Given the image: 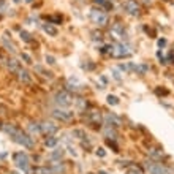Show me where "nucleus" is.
Listing matches in <instances>:
<instances>
[{
    "mask_svg": "<svg viewBox=\"0 0 174 174\" xmlns=\"http://www.w3.org/2000/svg\"><path fill=\"white\" fill-rule=\"evenodd\" d=\"M54 102H56V105L59 108H67V106H70L73 103V95L70 92H67V90H60V92L56 93Z\"/></svg>",
    "mask_w": 174,
    "mask_h": 174,
    "instance_id": "obj_4",
    "label": "nucleus"
},
{
    "mask_svg": "<svg viewBox=\"0 0 174 174\" xmlns=\"http://www.w3.org/2000/svg\"><path fill=\"white\" fill-rule=\"evenodd\" d=\"M21 38H22L24 41H26V43H29V41L32 40V38H30V33H27V32H24V30L21 32Z\"/></svg>",
    "mask_w": 174,
    "mask_h": 174,
    "instance_id": "obj_27",
    "label": "nucleus"
},
{
    "mask_svg": "<svg viewBox=\"0 0 174 174\" xmlns=\"http://www.w3.org/2000/svg\"><path fill=\"white\" fill-rule=\"evenodd\" d=\"M3 132L8 133V135L13 138L14 142H17V144L24 146V147H27V149H32V147H33V139H32L27 133H24L21 128L11 125V123H5V125H3Z\"/></svg>",
    "mask_w": 174,
    "mask_h": 174,
    "instance_id": "obj_1",
    "label": "nucleus"
},
{
    "mask_svg": "<svg viewBox=\"0 0 174 174\" xmlns=\"http://www.w3.org/2000/svg\"><path fill=\"white\" fill-rule=\"evenodd\" d=\"M57 130H59V127L54 122H43L41 123V132L46 133V135H54Z\"/></svg>",
    "mask_w": 174,
    "mask_h": 174,
    "instance_id": "obj_10",
    "label": "nucleus"
},
{
    "mask_svg": "<svg viewBox=\"0 0 174 174\" xmlns=\"http://www.w3.org/2000/svg\"><path fill=\"white\" fill-rule=\"evenodd\" d=\"M133 71H136L138 74H146V73L149 71V67H147L146 63H141V65H135Z\"/></svg>",
    "mask_w": 174,
    "mask_h": 174,
    "instance_id": "obj_19",
    "label": "nucleus"
},
{
    "mask_svg": "<svg viewBox=\"0 0 174 174\" xmlns=\"http://www.w3.org/2000/svg\"><path fill=\"white\" fill-rule=\"evenodd\" d=\"M2 41H3V44H5V47L8 49L10 52H16V46L11 43V40H8V37H2Z\"/></svg>",
    "mask_w": 174,
    "mask_h": 174,
    "instance_id": "obj_17",
    "label": "nucleus"
},
{
    "mask_svg": "<svg viewBox=\"0 0 174 174\" xmlns=\"http://www.w3.org/2000/svg\"><path fill=\"white\" fill-rule=\"evenodd\" d=\"M26 2H29V3H30V2H32V0H26Z\"/></svg>",
    "mask_w": 174,
    "mask_h": 174,
    "instance_id": "obj_35",
    "label": "nucleus"
},
{
    "mask_svg": "<svg viewBox=\"0 0 174 174\" xmlns=\"http://www.w3.org/2000/svg\"><path fill=\"white\" fill-rule=\"evenodd\" d=\"M11 174H17V172H14V171H13V172H11Z\"/></svg>",
    "mask_w": 174,
    "mask_h": 174,
    "instance_id": "obj_36",
    "label": "nucleus"
},
{
    "mask_svg": "<svg viewBox=\"0 0 174 174\" xmlns=\"http://www.w3.org/2000/svg\"><path fill=\"white\" fill-rule=\"evenodd\" d=\"M13 160H14L16 166L21 168L22 171H27L29 166H30V160H29V155L26 152H16L13 155Z\"/></svg>",
    "mask_w": 174,
    "mask_h": 174,
    "instance_id": "obj_5",
    "label": "nucleus"
},
{
    "mask_svg": "<svg viewBox=\"0 0 174 174\" xmlns=\"http://www.w3.org/2000/svg\"><path fill=\"white\" fill-rule=\"evenodd\" d=\"M103 133H105V136H106V138H109V139H112V141H116V139H117V133H116V130H114V128H111V127H105Z\"/></svg>",
    "mask_w": 174,
    "mask_h": 174,
    "instance_id": "obj_14",
    "label": "nucleus"
},
{
    "mask_svg": "<svg viewBox=\"0 0 174 174\" xmlns=\"http://www.w3.org/2000/svg\"><path fill=\"white\" fill-rule=\"evenodd\" d=\"M130 54H132V47L127 43H116V44H112V49H111V56L112 57L120 59V57H127Z\"/></svg>",
    "mask_w": 174,
    "mask_h": 174,
    "instance_id": "obj_3",
    "label": "nucleus"
},
{
    "mask_svg": "<svg viewBox=\"0 0 174 174\" xmlns=\"http://www.w3.org/2000/svg\"><path fill=\"white\" fill-rule=\"evenodd\" d=\"M95 3L97 5H102V7H105V8H111L112 5L108 2V0H95Z\"/></svg>",
    "mask_w": 174,
    "mask_h": 174,
    "instance_id": "obj_25",
    "label": "nucleus"
},
{
    "mask_svg": "<svg viewBox=\"0 0 174 174\" xmlns=\"http://www.w3.org/2000/svg\"><path fill=\"white\" fill-rule=\"evenodd\" d=\"M146 168H147L149 174H168V169L162 163H158V162H152V160L147 162Z\"/></svg>",
    "mask_w": 174,
    "mask_h": 174,
    "instance_id": "obj_8",
    "label": "nucleus"
},
{
    "mask_svg": "<svg viewBox=\"0 0 174 174\" xmlns=\"http://www.w3.org/2000/svg\"><path fill=\"white\" fill-rule=\"evenodd\" d=\"M112 73H114V78H116V79H120V74L117 73V70H114Z\"/></svg>",
    "mask_w": 174,
    "mask_h": 174,
    "instance_id": "obj_32",
    "label": "nucleus"
},
{
    "mask_svg": "<svg viewBox=\"0 0 174 174\" xmlns=\"http://www.w3.org/2000/svg\"><path fill=\"white\" fill-rule=\"evenodd\" d=\"M165 44H166V40H165V38L158 40V46H160V47H162V46H165Z\"/></svg>",
    "mask_w": 174,
    "mask_h": 174,
    "instance_id": "obj_31",
    "label": "nucleus"
},
{
    "mask_svg": "<svg viewBox=\"0 0 174 174\" xmlns=\"http://www.w3.org/2000/svg\"><path fill=\"white\" fill-rule=\"evenodd\" d=\"M98 174H108L106 171H98Z\"/></svg>",
    "mask_w": 174,
    "mask_h": 174,
    "instance_id": "obj_34",
    "label": "nucleus"
},
{
    "mask_svg": "<svg viewBox=\"0 0 174 174\" xmlns=\"http://www.w3.org/2000/svg\"><path fill=\"white\" fill-rule=\"evenodd\" d=\"M17 78H19V81L21 82H26V84H29L32 79H30V74H29V71L26 70V68H19L17 71Z\"/></svg>",
    "mask_w": 174,
    "mask_h": 174,
    "instance_id": "obj_12",
    "label": "nucleus"
},
{
    "mask_svg": "<svg viewBox=\"0 0 174 174\" xmlns=\"http://www.w3.org/2000/svg\"><path fill=\"white\" fill-rule=\"evenodd\" d=\"M43 30H44L46 33H49L51 37H56V35H57V29H56L54 26H51V24H43Z\"/></svg>",
    "mask_w": 174,
    "mask_h": 174,
    "instance_id": "obj_15",
    "label": "nucleus"
},
{
    "mask_svg": "<svg viewBox=\"0 0 174 174\" xmlns=\"http://www.w3.org/2000/svg\"><path fill=\"white\" fill-rule=\"evenodd\" d=\"M89 116H90V119L97 123V122H100L102 120V117H100V114H98V112H95V111H92V112H89Z\"/></svg>",
    "mask_w": 174,
    "mask_h": 174,
    "instance_id": "obj_23",
    "label": "nucleus"
},
{
    "mask_svg": "<svg viewBox=\"0 0 174 174\" xmlns=\"http://www.w3.org/2000/svg\"><path fill=\"white\" fill-rule=\"evenodd\" d=\"M44 144H46L47 147H54V146L57 144V138H47V139L44 141Z\"/></svg>",
    "mask_w": 174,
    "mask_h": 174,
    "instance_id": "obj_22",
    "label": "nucleus"
},
{
    "mask_svg": "<svg viewBox=\"0 0 174 174\" xmlns=\"http://www.w3.org/2000/svg\"><path fill=\"white\" fill-rule=\"evenodd\" d=\"M29 132L32 133V135H35V133H40L41 132V125H38V123H29Z\"/></svg>",
    "mask_w": 174,
    "mask_h": 174,
    "instance_id": "obj_20",
    "label": "nucleus"
},
{
    "mask_svg": "<svg viewBox=\"0 0 174 174\" xmlns=\"http://www.w3.org/2000/svg\"><path fill=\"white\" fill-rule=\"evenodd\" d=\"M123 8H125V11L132 16H138L139 14V5L136 0H127L125 3H123Z\"/></svg>",
    "mask_w": 174,
    "mask_h": 174,
    "instance_id": "obj_9",
    "label": "nucleus"
},
{
    "mask_svg": "<svg viewBox=\"0 0 174 174\" xmlns=\"http://www.w3.org/2000/svg\"><path fill=\"white\" fill-rule=\"evenodd\" d=\"M90 19H92L93 24H97L98 27H105L108 24V14L100 8H92L90 10Z\"/></svg>",
    "mask_w": 174,
    "mask_h": 174,
    "instance_id": "obj_2",
    "label": "nucleus"
},
{
    "mask_svg": "<svg viewBox=\"0 0 174 174\" xmlns=\"http://www.w3.org/2000/svg\"><path fill=\"white\" fill-rule=\"evenodd\" d=\"M108 103L112 105V106H116V105H119V98L114 97V95H109V97H108Z\"/></svg>",
    "mask_w": 174,
    "mask_h": 174,
    "instance_id": "obj_24",
    "label": "nucleus"
},
{
    "mask_svg": "<svg viewBox=\"0 0 174 174\" xmlns=\"http://www.w3.org/2000/svg\"><path fill=\"white\" fill-rule=\"evenodd\" d=\"M63 154H65L63 147H57L56 151H52V154H51V158H52V160H60V158L63 157Z\"/></svg>",
    "mask_w": 174,
    "mask_h": 174,
    "instance_id": "obj_18",
    "label": "nucleus"
},
{
    "mask_svg": "<svg viewBox=\"0 0 174 174\" xmlns=\"http://www.w3.org/2000/svg\"><path fill=\"white\" fill-rule=\"evenodd\" d=\"M97 155H100V157H105V155H106L105 149H103V147H100V149H98V151H97Z\"/></svg>",
    "mask_w": 174,
    "mask_h": 174,
    "instance_id": "obj_29",
    "label": "nucleus"
},
{
    "mask_svg": "<svg viewBox=\"0 0 174 174\" xmlns=\"http://www.w3.org/2000/svg\"><path fill=\"white\" fill-rule=\"evenodd\" d=\"M52 117H56L60 122H70L74 117V112L68 111V109H63V108H57V109L52 111Z\"/></svg>",
    "mask_w": 174,
    "mask_h": 174,
    "instance_id": "obj_7",
    "label": "nucleus"
},
{
    "mask_svg": "<svg viewBox=\"0 0 174 174\" xmlns=\"http://www.w3.org/2000/svg\"><path fill=\"white\" fill-rule=\"evenodd\" d=\"M21 57H22V59H24V60H26V62H27V63H32V59H30V57H29V56H27V54H21Z\"/></svg>",
    "mask_w": 174,
    "mask_h": 174,
    "instance_id": "obj_30",
    "label": "nucleus"
},
{
    "mask_svg": "<svg viewBox=\"0 0 174 174\" xmlns=\"http://www.w3.org/2000/svg\"><path fill=\"white\" fill-rule=\"evenodd\" d=\"M128 174H141V172H139V171L136 169V171H132V172H128Z\"/></svg>",
    "mask_w": 174,
    "mask_h": 174,
    "instance_id": "obj_33",
    "label": "nucleus"
},
{
    "mask_svg": "<svg viewBox=\"0 0 174 174\" xmlns=\"http://www.w3.org/2000/svg\"><path fill=\"white\" fill-rule=\"evenodd\" d=\"M33 172H35V174H63V172H65V166H62V165L41 166V168H35Z\"/></svg>",
    "mask_w": 174,
    "mask_h": 174,
    "instance_id": "obj_6",
    "label": "nucleus"
},
{
    "mask_svg": "<svg viewBox=\"0 0 174 174\" xmlns=\"http://www.w3.org/2000/svg\"><path fill=\"white\" fill-rule=\"evenodd\" d=\"M67 87H68L70 90H79V89H82V87H81V84H78V81L74 79V78H70V79H68Z\"/></svg>",
    "mask_w": 174,
    "mask_h": 174,
    "instance_id": "obj_16",
    "label": "nucleus"
},
{
    "mask_svg": "<svg viewBox=\"0 0 174 174\" xmlns=\"http://www.w3.org/2000/svg\"><path fill=\"white\" fill-rule=\"evenodd\" d=\"M7 67H8L11 71H17V70L21 68V67H19V63H17L16 60H13V59H11V60H7Z\"/></svg>",
    "mask_w": 174,
    "mask_h": 174,
    "instance_id": "obj_21",
    "label": "nucleus"
},
{
    "mask_svg": "<svg viewBox=\"0 0 174 174\" xmlns=\"http://www.w3.org/2000/svg\"><path fill=\"white\" fill-rule=\"evenodd\" d=\"M105 122H106V127H119L120 125V119L116 114L105 116Z\"/></svg>",
    "mask_w": 174,
    "mask_h": 174,
    "instance_id": "obj_11",
    "label": "nucleus"
},
{
    "mask_svg": "<svg viewBox=\"0 0 174 174\" xmlns=\"http://www.w3.org/2000/svg\"><path fill=\"white\" fill-rule=\"evenodd\" d=\"M73 136H78L79 139H84V138H86V133H84L82 130H74V132H73Z\"/></svg>",
    "mask_w": 174,
    "mask_h": 174,
    "instance_id": "obj_26",
    "label": "nucleus"
},
{
    "mask_svg": "<svg viewBox=\"0 0 174 174\" xmlns=\"http://www.w3.org/2000/svg\"><path fill=\"white\" fill-rule=\"evenodd\" d=\"M111 32H112L117 38H123V37H125V30H123V27L120 26L119 22H116L114 26L111 27Z\"/></svg>",
    "mask_w": 174,
    "mask_h": 174,
    "instance_id": "obj_13",
    "label": "nucleus"
},
{
    "mask_svg": "<svg viewBox=\"0 0 174 174\" xmlns=\"http://www.w3.org/2000/svg\"><path fill=\"white\" fill-rule=\"evenodd\" d=\"M46 62H47L49 65H54V63H56V59H54L52 56H46Z\"/></svg>",
    "mask_w": 174,
    "mask_h": 174,
    "instance_id": "obj_28",
    "label": "nucleus"
}]
</instances>
